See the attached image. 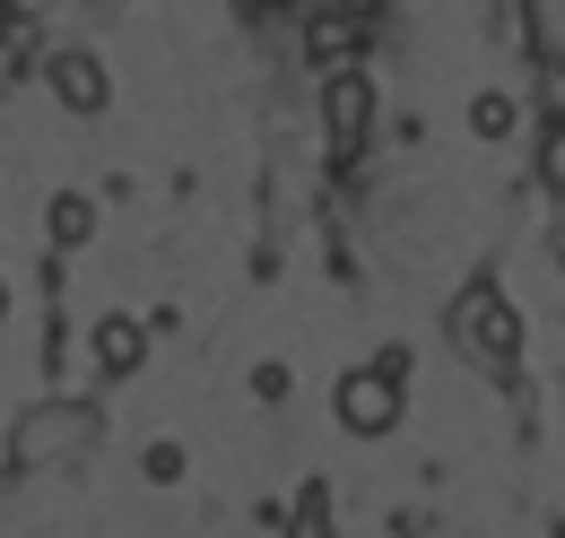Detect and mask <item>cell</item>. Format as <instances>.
Segmentation results:
<instances>
[{"instance_id":"cell-1","label":"cell","mask_w":565,"mask_h":538,"mask_svg":"<svg viewBox=\"0 0 565 538\" xmlns=\"http://www.w3.org/2000/svg\"><path fill=\"white\" fill-rule=\"evenodd\" d=\"M452 347H461L479 374H504V365L522 356V313H513L495 287H470V295L452 304Z\"/></svg>"},{"instance_id":"cell-2","label":"cell","mask_w":565,"mask_h":538,"mask_svg":"<svg viewBox=\"0 0 565 538\" xmlns=\"http://www.w3.org/2000/svg\"><path fill=\"white\" fill-rule=\"evenodd\" d=\"M340 426L365 434V443L401 426V356H383L374 374H349V383H340Z\"/></svg>"},{"instance_id":"cell-3","label":"cell","mask_w":565,"mask_h":538,"mask_svg":"<svg viewBox=\"0 0 565 538\" xmlns=\"http://www.w3.org/2000/svg\"><path fill=\"white\" fill-rule=\"evenodd\" d=\"M322 114H331V139H340V148L365 139V122H374V87H365V69H340V78L322 87Z\"/></svg>"},{"instance_id":"cell-4","label":"cell","mask_w":565,"mask_h":538,"mask_svg":"<svg viewBox=\"0 0 565 538\" xmlns=\"http://www.w3.org/2000/svg\"><path fill=\"white\" fill-rule=\"evenodd\" d=\"M53 96H62L71 114H96V105H105V69H96V53H53Z\"/></svg>"},{"instance_id":"cell-5","label":"cell","mask_w":565,"mask_h":538,"mask_svg":"<svg viewBox=\"0 0 565 538\" xmlns=\"http://www.w3.org/2000/svg\"><path fill=\"white\" fill-rule=\"evenodd\" d=\"M62 443H87V417H78V408H44V417H26V434H18L26 461H53Z\"/></svg>"},{"instance_id":"cell-6","label":"cell","mask_w":565,"mask_h":538,"mask_svg":"<svg viewBox=\"0 0 565 538\" xmlns=\"http://www.w3.org/2000/svg\"><path fill=\"white\" fill-rule=\"evenodd\" d=\"M140 322H131V313H114V322H96V365H105V374H114V383H122V374H131V365H140Z\"/></svg>"},{"instance_id":"cell-7","label":"cell","mask_w":565,"mask_h":538,"mask_svg":"<svg viewBox=\"0 0 565 538\" xmlns=\"http://www.w3.org/2000/svg\"><path fill=\"white\" fill-rule=\"evenodd\" d=\"M522 26H531V53L565 69V0H522Z\"/></svg>"},{"instance_id":"cell-8","label":"cell","mask_w":565,"mask_h":538,"mask_svg":"<svg viewBox=\"0 0 565 538\" xmlns=\"http://www.w3.org/2000/svg\"><path fill=\"white\" fill-rule=\"evenodd\" d=\"M356 44H365V26H356L349 9H322V18H313V35H305V53H313V62H349Z\"/></svg>"},{"instance_id":"cell-9","label":"cell","mask_w":565,"mask_h":538,"mask_svg":"<svg viewBox=\"0 0 565 538\" xmlns=\"http://www.w3.org/2000/svg\"><path fill=\"white\" fill-rule=\"evenodd\" d=\"M87 235H96V201H78V192H62V201H53V244H62V252H78Z\"/></svg>"},{"instance_id":"cell-10","label":"cell","mask_w":565,"mask_h":538,"mask_svg":"<svg viewBox=\"0 0 565 538\" xmlns=\"http://www.w3.org/2000/svg\"><path fill=\"white\" fill-rule=\"evenodd\" d=\"M540 183H548V192H565V114H548V122H540Z\"/></svg>"},{"instance_id":"cell-11","label":"cell","mask_w":565,"mask_h":538,"mask_svg":"<svg viewBox=\"0 0 565 538\" xmlns=\"http://www.w3.org/2000/svg\"><path fill=\"white\" fill-rule=\"evenodd\" d=\"M470 131H479V139H504V131H513V96H495V87H488V96L470 105Z\"/></svg>"},{"instance_id":"cell-12","label":"cell","mask_w":565,"mask_h":538,"mask_svg":"<svg viewBox=\"0 0 565 538\" xmlns=\"http://www.w3.org/2000/svg\"><path fill=\"white\" fill-rule=\"evenodd\" d=\"M296 538H331V521H322V513L305 504V513H296Z\"/></svg>"},{"instance_id":"cell-13","label":"cell","mask_w":565,"mask_h":538,"mask_svg":"<svg viewBox=\"0 0 565 538\" xmlns=\"http://www.w3.org/2000/svg\"><path fill=\"white\" fill-rule=\"evenodd\" d=\"M0 322H9V278H0Z\"/></svg>"}]
</instances>
